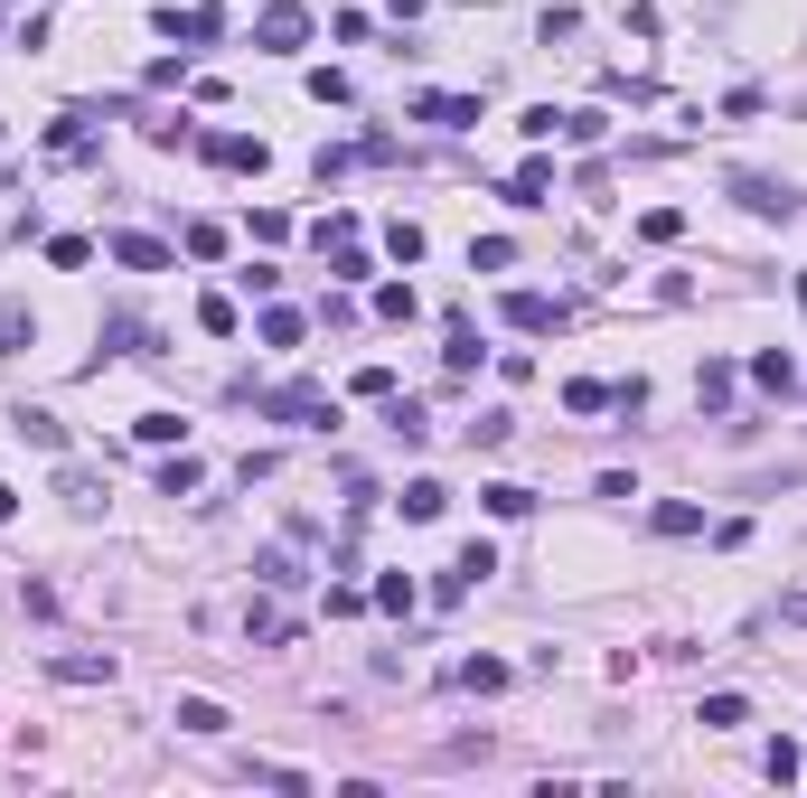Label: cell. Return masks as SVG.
<instances>
[{
	"label": "cell",
	"mask_w": 807,
	"mask_h": 798,
	"mask_svg": "<svg viewBox=\"0 0 807 798\" xmlns=\"http://www.w3.org/2000/svg\"><path fill=\"white\" fill-rule=\"evenodd\" d=\"M563 404H573V414H601V404H620V395H610V385H592V376H582V385H563Z\"/></svg>",
	"instance_id": "obj_10"
},
{
	"label": "cell",
	"mask_w": 807,
	"mask_h": 798,
	"mask_svg": "<svg viewBox=\"0 0 807 798\" xmlns=\"http://www.w3.org/2000/svg\"><path fill=\"white\" fill-rule=\"evenodd\" d=\"M47 263H57V273H75V263H94V245H85V235H57V245H47Z\"/></svg>",
	"instance_id": "obj_8"
},
{
	"label": "cell",
	"mask_w": 807,
	"mask_h": 798,
	"mask_svg": "<svg viewBox=\"0 0 807 798\" xmlns=\"http://www.w3.org/2000/svg\"><path fill=\"white\" fill-rule=\"evenodd\" d=\"M414 114H423V122H451V132H461V122H479V104H470V94H423Z\"/></svg>",
	"instance_id": "obj_1"
},
{
	"label": "cell",
	"mask_w": 807,
	"mask_h": 798,
	"mask_svg": "<svg viewBox=\"0 0 807 798\" xmlns=\"http://www.w3.org/2000/svg\"><path fill=\"white\" fill-rule=\"evenodd\" d=\"M179 733H226V704H207V695H179Z\"/></svg>",
	"instance_id": "obj_4"
},
{
	"label": "cell",
	"mask_w": 807,
	"mask_h": 798,
	"mask_svg": "<svg viewBox=\"0 0 807 798\" xmlns=\"http://www.w3.org/2000/svg\"><path fill=\"white\" fill-rule=\"evenodd\" d=\"M28 338V320H20V301H0V348H20Z\"/></svg>",
	"instance_id": "obj_11"
},
{
	"label": "cell",
	"mask_w": 807,
	"mask_h": 798,
	"mask_svg": "<svg viewBox=\"0 0 807 798\" xmlns=\"http://www.w3.org/2000/svg\"><path fill=\"white\" fill-rule=\"evenodd\" d=\"M535 508V489H517V479H498V489H488V516H526Z\"/></svg>",
	"instance_id": "obj_6"
},
{
	"label": "cell",
	"mask_w": 807,
	"mask_h": 798,
	"mask_svg": "<svg viewBox=\"0 0 807 798\" xmlns=\"http://www.w3.org/2000/svg\"><path fill=\"white\" fill-rule=\"evenodd\" d=\"M461 686H479V695H498V686H508V667H498V657H470V667H461Z\"/></svg>",
	"instance_id": "obj_9"
},
{
	"label": "cell",
	"mask_w": 807,
	"mask_h": 798,
	"mask_svg": "<svg viewBox=\"0 0 807 798\" xmlns=\"http://www.w3.org/2000/svg\"><path fill=\"white\" fill-rule=\"evenodd\" d=\"M545 188H554V169H545V160H526V169L508 179V198H517V207H545Z\"/></svg>",
	"instance_id": "obj_5"
},
{
	"label": "cell",
	"mask_w": 807,
	"mask_h": 798,
	"mask_svg": "<svg viewBox=\"0 0 807 798\" xmlns=\"http://www.w3.org/2000/svg\"><path fill=\"white\" fill-rule=\"evenodd\" d=\"M451 508V498H441V479H414V489H404V516H441Z\"/></svg>",
	"instance_id": "obj_7"
},
{
	"label": "cell",
	"mask_w": 807,
	"mask_h": 798,
	"mask_svg": "<svg viewBox=\"0 0 807 798\" xmlns=\"http://www.w3.org/2000/svg\"><path fill=\"white\" fill-rule=\"evenodd\" d=\"M310 38V20H300L292 0H282V10H263V47H300Z\"/></svg>",
	"instance_id": "obj_3"
},
{
	"label": "cell",
	"mask_w": 807,
	"mask_h": 798,
	"mask_svg": "<svg viewBox=\"0 0 807 798\" xmlns=\"http://www.w3.org/2000/svg\"><path fill=\"white\" fill-rule=\"evenodd\" d=\"M114 254L132 263V273H169V245H151V235H114Z\"/></svg>",
	"instance_id": "obj_2"
}]
</instances>
